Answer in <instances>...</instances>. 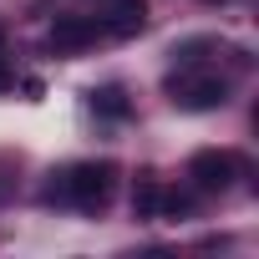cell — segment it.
I'll return each mask as SVG.
<instances>
[{
    "label": "cell",
    "mask_w": 259,
    "mask_h": 259,
    "mask_svg": "<svg viewBox=\"0 0 259 259\" xmlns=\"http://www.w3.org/2000/svg\"><path fill=\"white\" fill-rule=\"evenodd\" d=\"M112 193H117V163H107V158H102V163H71V168L51 173V183L41 188L46 203H56V208H81V213L107 208Z\"/></svg>",
    "instance_id": "cell-1"
},
{
    "label": "cell",
    "mask_w": 259,
    "mask_h": 259,
    "mask_svg": "<svg viewBox=\"0 0 259 259\" xmlns=\"http://www.w3.org/2000/svg\"><path fill=\"white\" fill-rule=\"evenodd\" d=\"M168 97H173V107H183V112H213V107L229 102V81L183 66L178 76H168Z\"/></svg>",
    "instance_id": "cell-2"
},
{
    "label": "cell",
    "mask_w": 259,
    "mask_h": 259,
    "mask_svg": "<svg viewBox=\"0 0 259 259\" xmlns=\"http://www.w3.org/2000/svg\"><path fill=\"white\" fill-rule=\"evenodd\" d=\"M188 178H193V188H203V193H224V188L239 178V158H234V153H219V148H203V153L188 158Z\"/></svg>",
    "instance_id": "cell-3"
},
{
    "label": "cell",
    "mask_w": 259,
    "mask_h": 259,
    "mask_svg": "<svg viewBox=\"0 0 259 259\" xmlns=\"http://www.w3.org/2000/svg\"><path fill=\"white\" fill-rule=\"evenodd\" d=\"M102 36H107V26L97 16H61L51 26V46L56 51H81V46H97Z\"/></svg>",
    "instance_id": "cell-4"
},
{
    "label": "cell",
    "mask_w": 259,
    "mask_h": 259,
    "mask_svg": "<svg viewBox=\"0 0 259 259\" xmlns=\"http://www.w3.org/2000/svg\"><path fill=\"white\" fill-rule=\"evenodd\" d=\"M97 21L107 26V36H133L148 26V6L143 0H97Z\"/></svg>",
    "instance_id": "cell-5"
},
{
    "label": "cell",
    "mask_w": 259,
    "mask_h": 259,
    "mask_svg": "<svg viewBox=\"0 0 259 259\" xmlns=\"http://www.w3.org/2000/svg\"><path fill=\"white\" fill-rule=\"evenodd\" d=\"M158 203H163V183L143 178L138 193H133V213H138V219H158Z\"/></svg>",
    "instance_id": "cell-6"
},
{
    "label": "cell",
    "mask_w": 259,
    "mask_h": 259,
    "mask_svg": "<svg viewBox=\"0 0 259 259\" xmlns=\"http://www.w3.org/2000/svg\"><path fill=\"white\" fill-rule=\"evenodd\" d=\"M92 112H102V117H127L122 87H97V92H92Z\"/></svg>",
    "instance_id": "cell-7"
},
{
    "label": "cell",
    "mask_w": 259,
    "mask_h": 259,
    "mask_svg": "<svg viewBox=\"0 0 259 259\" xmlns=\"http://www.w3.org/2000/svg\"><path fill=\"white\" fill-rule=\"evenodd\" d=\"M11 87H16V76H11V66H6V61H0V92H11Z\"/></svg>",
    "instance_id": "cell-8"
}]
</instances>
